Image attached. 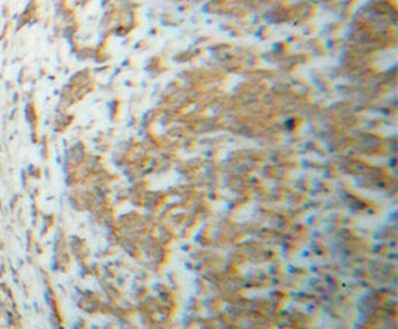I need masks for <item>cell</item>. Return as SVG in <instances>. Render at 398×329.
I'll return each instance as SVG.
<instances>
[{
  "instance_id": "cell-5",
  "label": "cell",
  "mask_w": 398,
  "mask_h": 329,
  "mask_svg": "<svg viewBox=\"0 0 398 329\" xmlns=\"http://www.w3.org/2000/svg\"><path fill=\"white\" fill-rule=\"evenodd\" d=\"M25 116L29 125L32 126V131H36V126L39 124V114L36 111V106L33 102H29V103L26 104Z\"/></svg>"
},
{
  "instance_id": "cell-1",
  "label": "cell",
  "mask_w": 398,
  "mask_h": 329,
  "mask_svg": "<svg viewBox=\"0 0 398 329\" xmlns=\"http://www.w3.org/2000/svg\"><path fill=\"white\" fill-rule=\"evenodd\" d=\"M39 11V3L37 0H29L26 5L25 10L19 14L18 19H16V32L20 31L21 28H24L27 25L32 24L36 18Z\"/></svg>"
},
{
  "instance_id": "cell-8",
  "label": "cell",
  "mask_w": 398,
  "mask_h": 329,
  "mask_svg": "<svg viewBox=\"0 0 398 329\" xmlns=\"http://www.w3.org/2000/svg\"><path fill=\"white\" fill-rule=\"evenodd\" d=\"M92 0H72V6L71 7H85L89 3H91Z\"/></svg>"
},
{
  "instance_id": "cell-4",
  "label": "cell",
  "mask_w": 398,
  "mask_h": 329,
  "mask_svg": "<svg viewBox=\"0 0 398 329\" xmlns=\"http://www.w3.org/2000/svg\"><path fill=\"white\" fill-rule=\"evenodd\" d=\"M92 71L90 68H84V69H81L79 71L74 72L70 76V79L68 82L70 84L75 85V87H82V85L88 84L90 82H92Z\"/></svg>"
},
{
  "instance_id": "cell-10",
  "label": "cell",
  "mask_w": 398,
  "mask_h": 329,
  "mask_svg": "<svg viewBox=\"0 0 398 329\" xmlns=\"http://www.w3.org/2000/svg\"><path fill=\"white\" fill-rule=\"evenodd\" d=\"M110 3H113V0H102V7H104L105 5H108Z\"/></svg>"
},
{
  "instance_id": "cell-7",
  "label": "cell",
  "mask_w": 398,
  "mask_h": 329,
  "mask_svg": "<svg viewBox=\"0 0 398 329\" xmlns=\"http://www.w3.org/2000/svg\"><path fill=\"white\" fill-rule=\"evenodd\" d=\"M96 46H85V47H80L77 49V52L75 53L76 59L79 61H88V60H93L96 55Z\"/></svg>"
},
{
  "instance_id": "cell-2",
  "label": "cell",
  "mask_w": 398,
  "mask_h": 329,
  "mask_svg": "<svg viewBox=\"0 0 398 329\" xmlns=\"http://www.w3.org/2000/svg\"><path fill=\"white\" fill-rule=\"evenodd\" d=\"M55 16L58 19V24L60 27L67 26V25L77 24V12L76 8L71 6H66L55 11Z\"/></svg>"
},
{
  "instance_id": "cell-6",
  "label": "cell",
  "mask_w": 398,
  "mask_h": 329,
  "mask_svg": "<svg viewBox=\"0 0 398 329\" xmlns=\"http://www.w3.org/2000/svg\"><path fill=\"white\" fill-rule=\"evenodd\" d=\"M79 31H80L79 23L72 24V25H67V26H63L61 28V33H60V35H61L63 39H66L68 42H69V44H71V42L76 41V36H77V34H79Z\"/></svg>"
},
{
  "instance_id": "cell-3",
  "label": "cell",
  "mask_w": 398,
  "mask_h": 329,
  "mask_svg": "<svg viewBox=\"0 0 398 329\" xmlns=\"http://www.w3.org/2000/svg\"><path fill=\"white\" fill-rule=\"evenodd\" d=\"M74 116L72 114H69L67 111H63V112H58L56 117L54 118L53 122V126H54V131L56 133H63L68 127H69L72 123H74Z\"/></svg>"
},
{
  "instance_id": "cell-9",
  "label": "cell",
  "mask_w": 398,
  "mask_h": 329,
  "mask_svg": "<svg viewBox=\"0 0 398 329\" xmlns=\"http://www.w3.org/2000/svg\"><path fill=\"white\" fill-rule=\"evenodd\" d=\"M53 3H54L55 11L60 10V8H62V7L68 6V0H53Z\"/></svg>"
}]
</instances>
